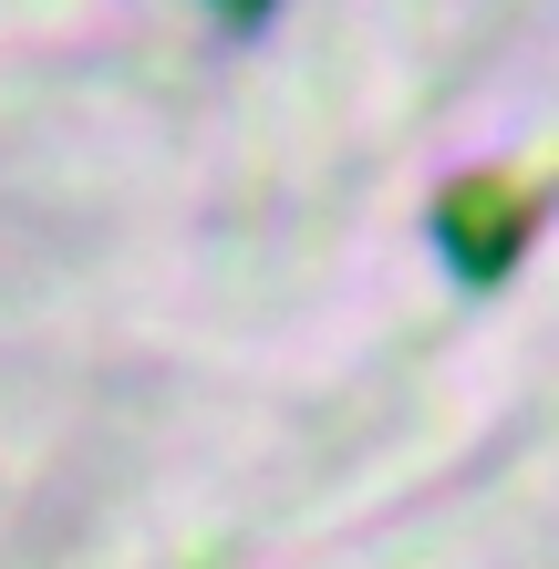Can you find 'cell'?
Returning a JSON list of instances; mask_svg holds the SVG:
<instances>
[{"instance_id": "obj_1", "label": "cell", "mask_w": 559, "mask_h": 569, "mask_svg": "<svg viewBox=\"0 0 559 569\" xmlns=\"http://www.w3.org/2000/svg\"><path fill=\"white\" fill-rule=\"evenodd\" d=\"M518 218H529V197H508V187H456L446 197V239H456V259H477V270H498L518 249Z\"/></svg>"}, {"instance_id": "obj_2", "label": "cell", "mask_w": 559, "mask_h": 569, "mask_svg": "<svg viewBox=\"0 0 559 569\" xmlns=\"http://www.w3.org/2000/svg\"><path fill=\"white\" fill-rule=\"evenodd\" d=\"M228 11H259V0H228Z\"/></svg>"}]
</instances>
